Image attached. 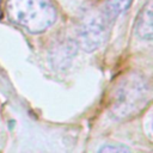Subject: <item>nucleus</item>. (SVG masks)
<instances>
[{"label": "nucleus", "mask_w": 153, "mask_h": 153, "mask_svg": "<svg viewBox=\"0 0 153 153\" xmlns=\"http://www.w3.org/2000/svg\"><path fill=\"white\" fill-rule=\"evenodd\" d=\"M151 99V86L139 74L123 76L114 87L110 96V111L118 120L137 115Z\"/></svg>", "instance_id": "1"}, {"label": "nucleus", "mask_w": 153, "mask_h": 153, "mask_svg": "<svg viewBox=\"0 0 153 153\" xmlns=\"http://www.w3.org/2000/svg\"><path fill=\"white\" fill-rule=\"evenodd\" d=\"M6 13L11 22L31 33H42L57 18L53 0H7Z\"/></svg>", "instance_id": "2"}, {"label": "nucleus", "mask_w": 153, "mask_h": 153, "mask_svg": "<svg viewBox=\"0 0 153 153\" xmlns=\"http://www.w3.org/2000/svg\"><path fill=\"white\" fill-rule=\"evenodd\" d=\"M110 23L111 20L104 12L88 14L82 20L79 29V45L88 53L100 48L109 36Z\"/></svg>", "instance_id": "3"}, {"label": "nucleus", "mask_w": 153, "mask_h": 153, "mask_svg": "<svg viewBox=\"0 0 153 153\" xmlns=\"http://www.w3.org/2000/svg\"><path fill=\"white\" fill-rule=\"evenodd\" d=\"M78 51V44L73 39H62L56 42L50 49V62L54 68H67Z\"/></svg>", "instance_id": "4"}, {"label": "nucleus", "mask_w": 153, "mask_h": 153, "mask_svg": "<svg viewBox=\"0 0 153 153\" xmlns=\"http://www.w3.org/2000/svg\"><path fill=\"white\" fill-rule=\"evenodd\" d=\"M135 30L140 38L151 41L153 36L152 26V1L148 0L141 8L135 22Z\"/></svg>", "instance_id": "5"}, {"label": "nucleus", "mask_w": 153, "mask_h": 153, "mask_svg": "<svg viewBox=\"0 0 153 153\" xmlns=\"http://www.w3.org/2000/svg\"><path fill=\"white\" fill-rule=\"evenodd\" d=\"M131 1L133 0H108L106 4H105L104 13L112 22L121 13H123L126 10H128Z\"/></svg>", "instance_id": "6"}, {"label": "nucleus", "mask_w": 153, "mask_h": 153, "mask_svg": "<svg viewBox=\"0 0 153 153\" xmlns=\"http://www.w3.org/2000/svg\"><path fill=\"white\" fill-rule=\"evenodd\" d=\"M99 152H120V153H124V152H130V149L127 146L123 145H105L102 148H99Z\"/></svg>", "instance_id": "7"}]
</instances>
